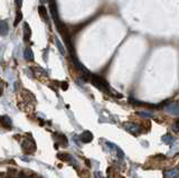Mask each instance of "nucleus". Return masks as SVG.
Here are the masks:
<instances>
[{
    "label": "nucleus",
    "instance_id": "obj_2",
    "mask_svg": "<svg viewBox=\"0 0 179 178\" xmlns=\"http://www.w3.org/2000/svg\"><path fill=\"white\" fill-rule=\"evenodd\" d=\"M22 148L26 154H29V155L34 154L35 151H36V144H35L34 139L29 136L28 138H26L25 140L22 142Z\"/></svg>",
    "mask_w": 179,
    "mask_h": 178
},
{
    "label": "nucleus",
    "instance_id": "obj_4",
    "mask_svg": "<svg viewBox=\"0 0 179 178\" xmlns=\"http://www.w3.org/2000/svg\"><path fill=\"white\" fill-rule=\"evenodd\" d=\"M55 141L59 144V146H63V147H67L68 141L67 138L65 137L62 133H55Z\"/></svg>",
    "mask_w": 179,
    "mask_h": 178
},
{
    "label": "nucleus",
    "instance_id": "obj_13",
    "mask_svg": "<svg viewBox=\"0 0 179 178\" xmlns=\"http://www.w3.org/2000/svg\"><path fill=\"white\" fill-rule=\"evenodd\" d=\"M38 12H39V15L42 16V18L46 19V20H47V10H46V7H45V6H39V7H38Z\"/></svg>",
    "mask_w": 179,
    "mask_h": 178
},
{
    "label": "nucleus",
    "instance_id": "obj_14",
    "mask_svg": "<svg viewBox=\"0 0 179 178\" xmlns=\"http://www.w3.org/2000/svg\"><path fill=\"white\" fill-rule=\"evenodd\" d=\"M162 141H164L165 144H170L171 142L173 141V138L170 135H166V136L162 137Z\"/></svg>",
    "mask_w": 179,
    "mask_h": 178
},
{
    "label": "nucleus",
    "instance_id": "obj_18",
    "mask_svg": "<svg viewBox=\"0 0 179 178\" xmlns=\"http://www.w3.org/2000/svg\"><path fill=\"white\" fill-rule=\"evenodd\" d=\"M173 131L176 132H178V121H176V122H175V124H173Z\"/></svg>",
    "mask_w": 179,
    "mask_h": 178
},
{
    "label": "nucleus",
    "instance_id": "obj_21",
    "mask_svg": "<svg viewBox=\"0 0 179 178\" xmlns=\"http://www.w3.org/2000/svg\"><path fill=\"white\" fill-rule=\"evenodd\" d=\"M1 93H2V86H0V95H1Z\"/></svg>",
    "mask_w": 179,
    "mask_h": 178
},
{
    "label": "nucleus",
    "instance_id": "obj_11",
    "mask_svg": "<svg viewBox=\"0 0 179 178\" xmlns=\"http://www.w3.org/2000/svg\"><path fill=\"white\" fill-rule=\"evenodd\" d=\"M165 177L166 178H177L178 177V169L175 168V169L169 170V172H165Z\"/></svg>",
    "mask_w": 179,
    "mask_h": 178
},
{
    "label": "nucleus",
    "instance_id": "obj_6",
    "mask_svg": "<svg viewBox=\"0 0 179 178\" xmlns=\"http://www.w3.org/2000/svg\"><path fill=\"white\" fill-rule=\"evenodd\" d=\"M80 139L81 141L84 142V144H89V142H91L93 140V135L92 132L90 131H84L82 135L80 136Z\"/></svg>",
    "mask_w": 179,
    "mask_h": 178
},
{
    "label": "nucleus",
    "instance_id": "obj_10",
    "mask_svg": "<svg viewBox=\"0 0 179 178\" xmlns=\"http://www.w3.org/2000/svg\"><path fill=\"white\" fill-rule=\"evenodd\" d=\"M24 57L26 61H34V53L30 48H26L24 52Z\"/></svg>",
    "mask_w": 179,
    "mask_h": 178
},
{
    "label": "nucleus",
    "instance_id": "obj_1",
    "mask_svg": "<svg viewBox=\"0 0 179 178\" xmlns=\"http://www.w3.org/2000/svg\"><path fill=\"white\" fill-rule=\"evenodd\" d=\"M89 80L91 81V83L95 86L96 89L101 90L102 92H104V93H110L111 92V91H110V86H109V84L106 83L104 80H103L102 77L99 76V75H95V74H90Z\"/></svg>",
    "mask_w": 179,
    "mask_h": 178
},
{
    "label": "nucleus",
    "instance_id": "obj_5",
    "mask_svg": "<svg viewBox=\"0 0 179 178\" xmlns=\"http://www.w3.org/2000/svg\"><path fill=\"white\" fill-rule=\"evenodd\" d=\"M0 124H1L3 128H7V129H10V128L13 127L11 119H10L8 115H1V117H0Z\"/></svg>",
    "mask_w": 179,
    "mask_h": 178
},
{
    "label": "nucleus",
    "instance_id": "obj_16",
    "mask_svg": "<svg viewBox=\"0 0 179 178\" xmlns=\"http://www.w3.org/2000/svg\"><path fill=\"white\" fill-rule=\"evenodd\" d=\"M22 12L20 11H18L17 12V17H16V20H15V26H17V25H18V22H20V20H22Z\"/></svg>",
    "mask_w": 179,
    "mask_h": 178
},
{
    "label": "nucleus",
    "instance_id": "obj_19",
    "mask_svg": "<svg viewBox=\"0 0 179 178\" xmlns=\"http://www.w3.org/2000/svg\"><path fill=\"white\" fill-rule=\"evenodd\" d=\"M15 1H16V5L20 8V7H22V0H15Z\"/></svg>",
    "mask_w": 179,
    "mask_h": 178
},
{
    "label": "nucleus",
    "instance_id": "obj_8",
    "mask_svg": "<svg viewBox=\"0 0 179 178\" xmlns=\"http://www.w3.org/2000/svg\"><path fill=\"white\" fill-rule=\"evenodd\" d=\"M166 110L168 111V112H170L171 114L177 115V114H178V104H177V103H170V104H167Z\"/></svg>",
    "mask_w": 179,
    "mask_h": 178
},
{
    "label": "nucleus",
    "instance_id": "obj_12",
    "mask_svg": "<svg viewBox=\"0 0 179 178\" xmlns=\"http://www.w3.org/2000/svg\"><path fill=\"white\" fill-rule=\"evenodd\" d=\"M57 158L61 159L62 161H71L72 160L71 155L66 154V152H61V154H58L57 155Z\"/></svg>",
    "mask_w": 179,
    "mask_h": 178
},
{
    "label": "nucleus",
    "instance_id": "obj_3",
    "mask_svg": "<svg viewBox=\"0 0 179 178\" xmlns=\"http://www.w3.org/2000/svg\"><path fill=\"white\" fill-rule=\"evenodd\" d=\"M123 127L128 132H130V133H132V135H134V136L140 135V132H141V128H140V126L139 124H137V123L125 122L123 124Z\"/></svg>",
    "mask_w": 179,
    "mask_h": 178
},
{
    "label": "nucleus",
    "instance_id": "obj_15",
    "mask_svg": "<svg viewBox=\"0 0 179 178\" xmlns=\"http://www.w3.org/2000/svg\"><path fill=\"white\" fill-rule=\"evenodd\" d=\"M56 45H57V47H58L59 49V53L62 54V55H64L65 54V51H64V47L62 46V44H61V42H59L58 38H56Z\"/></svg>",
    "mask_w": 179,
    "mask_h": 178
},
{
    "label": "nucleus",
    "instance_id": "obj_17",
    "mask_svg": "<svg viewBox=\"0 0 179 178\" xmlns=\"http://www.w3.org/2000/svg\"><path fill=\"white\" fill-rule=\"evenodd\" d=\"M138 114H139V115H141V117H143V118L152 117V114L150 113V112H138Z\"/></svg>",
    "mask_w": 179,
    "mask_h": 178
},
{
    "label": "nucleus",
    "instance_id": "obj_9",
    "mask_svg": "<svg viewBox=\"0 0 179 178\" xmlns=\"http://www.w3.org/2000/svg\"><path fill=\"white\" fill-rule=\"evenodd\" d=\"M30 36H31V29L29 27V25L26 22V24H24V39L27 42L30 38Z\"/></svg>",
    "mask_w": 179,
    "mask_h": 178
},
{
    "label": "nucleus",
    "instance_id": "obj_7",
    "mask_svg": "<svg viewBox=\"0 0 179 178\" xmlns=\"http://www.w3.org/2000/svg\"><path fill=\"white\" fill-rule=\"evenodd\" d=\"M9 30V25L6 20H1L0 22V35L1 36H6Z\"/></svg>",
    "mask_w": 179,
    "mask_h": 178
},
{
    "label": "nucleus",
    "instance_id": "obj_20",
    "mask_svg": "<svg viewBox=\"0 0 179 178\" xmlns=\"http://www.w3.org/2000/svg\"><path fill=\"white\" fill-rule=\"evenodd\" d=\"M62 89L63 90H66V89H67V83H62Z\"/></svg>",
    "mask_w": 179,
    "mask_h": 178
}]
</instances>
